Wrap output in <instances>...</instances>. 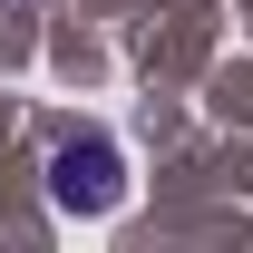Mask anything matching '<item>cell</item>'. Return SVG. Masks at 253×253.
Returning <instances> with one entry per match:
<instances>
[{
	"label": "cell",
	"mask_w": 253,
	"mask_h": 253,
	"mask_svg": "<svg viewBox=\"0 0 253 253\" xmlns=\"http://www.w3.org/2000/svg\"><path fill=\"white\" fill-rule=\"evenodd\" d=\"M49 195H59L68 214H107L126 195V156L107 146V136H68L59 156H49Z\"/></svg>",
	"instance_id": "1"
}]
</instances>
